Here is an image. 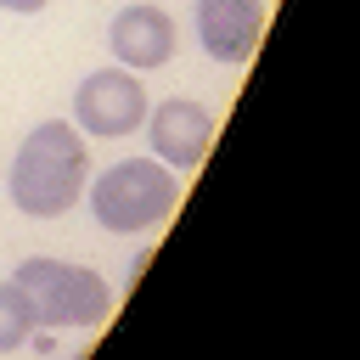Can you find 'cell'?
I'll list each match as a JSON object with an SVG mask.
<instances>
[{
  "instance_id": "obj_4",
  "label": "cell",
  "mask_w": 360,
  "mask_h": 360,
  "mask_svg": "<svg viewBox=\"0 0 360 360\" xmlns=\"http://www.w3.org/2000/svg\"><path fill=\"white\" fill-rule=\"evenodd\" d=\"M146 107H152V96L141 84V73H129V68L112 62V68H96V73L79 79L68 124L84 141H124V135H135L146 124Z\"/></svg>"
},
{
  "instance_id": "obj_8",
  "label": "cell",
  "mask_w": 360,
  "mask_h": 360,
  "mask_svg": "<svg viewBox=\"0 0 360 360\" xmlns=\"http://www.w3.org/2000/svg\"><path fill=\"white\" fill-rule=\"evenodd\" d=\"M39 321H34V304L17 281H0V354H17L22 343H34Z\"/></svg>"
},
{
  "instance_id": "obj_9",
  "label": "cell",
  "mask_w": 360,
  "mask_h": 360,
  "mask_svg": "<svg viewBox=\"0 0 360 360\" xmlns=\"http://www.w3.org/2000/svg\"><path fill=\"white\" fill-rule=\"evenodd\" d=\"M51 0H0V11H11V17H34V11H45Z\"/></svg>"
},
{
  "instance_id": "obj_6",
  "label": "cell",
  "mask_w": 360,
  "mask_h": 360,
  "mask_svg": "<svg viewBox=\"0 0 360 360\" xmlns=\"http://www.w3.org/2000/svg\"><path fill=\"white\" fill-rule=\"evenodd\" d=\"M174 45H180L174 17H169L163 6H152V0H124V6L112 11V22H107V51H112V62L129 68V73L163 68V62L174 56Z\"/></svg>"
},
{
  "instance_id": "obj_10",
  "label": "cell",
  "mask_w": 360,
  "mask_h": 360,
  "mask_svg": "<svg viewBox=\"0 0 360 360\" xmlns=\"http://www.w3.org/2000/svg\"><path fill=\"white\" fill-rule=\"evenodd\" d=\"M68 360H90V354H68Z\"/></svg>"
},
{
  "instance_id": "obj_1",
  "label": "cell",
  "mask_w": 360,
  "mask_h": 360,
  "mask_svg": "<svg viewBox=\"0 0 360 360\" xmlns=\"http://www.w3.org/2000/svg\"><path fill=\"white\" fill-rule=\"evenodd\" d=\"M84 180H90V146H84V135L68 118H45V124H34L22 135V146L11 158V174H6V191H11L17 214H28V219H62L68 208H79Z\"/></svg>"
},
{
  "instance_id": "obj_7",
  "label": "cell",
  "mask_w": 360,
  "mask_h": 360,
  "mask_svg": "<svg viewBox=\"0 0 360 360\" xmlns=\"http://www.w3.org/2000/svg\"><path fill=\"white\" fill-rule=\"evenodd\" d=\"M191 22H197V45L214 62L242 68L264 39V0H197Z\"/></svg>"
},
{
  "instance_id": "obj_5",
  "label": "cell",
  "mask_w": 360,
  "mask_h": 360,
  "mask_svg": "<svg viewBox=\"0 0 360 360\" xmlns=\"http://www.w3.org/2000/svg\"><path fill=\"white\" fill-rule=\"evenodd\" d=\"M141 129H146L152 158H158L163 169H174V174L202 169V163H208V152H214V112H208L202 101H191V96L152 101Z\"/></svg>"
},
{
  "instance_id": "obj_3",
  "label": "cell",
  "mask_w": 360,
  "mask_h": 360,
  "mask_svg": "<svg viewBox=\"0 0 360 360\" xmlns=\"http://www.w3.org/2000/svg\"><path fill=\"white\" fill-rule=\"evenodd\" d=\"M39 326H101L112 315V287L101 281V270L73 264V259H51V253H28L11 276Z\"/></svg>"
},
{
  "instance_id": "obj_2",
  "label": "cell",
  "mask_w": 360,
  "mask_h": 360,
  "mask_svg": "<svg viewBox=\"0 0 360 360\" xmlns=\"http://www.w3.org/2000/svg\"><path fill=\"white\" fill-rule=\"evenodd\" d=\"M84 197H90V219L101 231L135 236V231H152V225H163L174 214L180 174L163 169L158 158H118L96 180H84Z\"/></svg>"
}]
</instances>
